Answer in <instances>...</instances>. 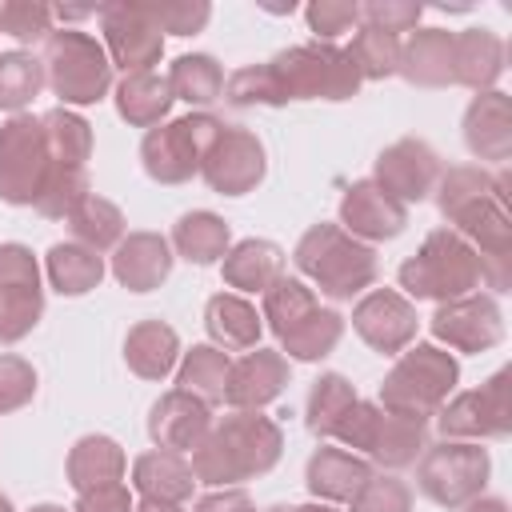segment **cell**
I'll return each mask as SVG.
<instances>
[{
  "label": "cell",
  "instance_id": "1",
  "mask_svg": "<svg viewBox=\"0 0 512 512\" xmlns=\"http://www.w3.org/2000/svg\"><path fill=\"white\" fill-rule=\"evenodd\" d=\"M436 208L456 236H464L476 256L484 284L492 292L512 288V216H508V176L480 164H456L436 180Z\"/></svg>",
  "mask_w": 512,
  "mask_h": 512
},
{
  "label": "cell",
  "instance_id": "2",
  "mask_svg": "<svg viewBox=\"0 0 512 512\" xmlns=\"http://www.w3.org/2000/svg\"><path fill=\"white\" fill-rule=\"evenodd\" d=\"M284 456V432L264 412H228L192 448V476L208 488H236L268 476Z\"/></svg>",
  "mask_w": 512,
  "mask_h": 512
},
{
  "label": "cell",
  "instance_id": "3",
  "mask_svg": "<svg viewBox=\"0 0 512 512\" xmlns=\"http://www.w3.org/2000/svg\"><path fill=\"white\" fill-rule=\"evenodd\" d=\"M292 260L296 268L320 288V296L328 300H352V296H364V288H372L376 280V248L348 236L340 224H312L296 248H292Z\"/></svg>",
  "mask_w": 512,
  "mask_h": 512
},
{
  "label": "cell",
  "instance_id": "4",
  "mask_svg": "<svg viewBox=\"0 0 512 512\" xmlns=\"http://www.w3.org/2000/svg\"><path fill=\"white\" fill-rule=\"evenodd\" d=\"M400 280V296H412V300H436V304H448V300H460L468 292H480L484 284V272H480V256L476 248L456 236L452 228H436L424 236V244L400 264L396 272Z\"/></svg>",
  "mask_w": 512,
  "mask_h": 512
},
{
  "label": "cell",
  "instance_id": "5",
  "mask_svg": "<svg viewBox=\"0 0 512 512\" xmlns=\"http://www.w3.org/2000/svg\"><path fill=\"white\" fill-rule=\"evenodd\" d=\"M332 436L344 448H352L356 456H364L368 464H376L380 472H400V468L416 464L420 452L432 444L428 420L388 412L376 400H356Z\"/></svg>",
  "mask_w": 512,
  "mask_h": 512
},
{
  "label": "cell",
  "instance_id": "6",
  "mask_svg": "<svg viewBox=\"0 0 512 512\" xmlns=\"http://www.w3.org/2000/svg\"><path fill=\"white\" fill-rule=\"evenodd\" d=\"M44 84L60 96V108H84L108 96L112 88V60L92 32L80 28H52L40 52Z\"/></svg>",
  "mask_w": 512,
  "mask_h": 512
},
{
  "label": "cell",
  "instance_id": "7",
  "mask_svg": "<svg viewBox=\"0 0 512 512\" xmlns=\"http://www.w3.org/2000/svg\"><path fill=\"white\" fill-rule=\"evenodd\" d=\"M460 384V364L452 352H444L440 344H408L400 352V360L388 368L376 404L400 416H420L432 420L440 412V404L456 392Z\"/></svg>",
  "mask_w": 512,
  "mask_h": 512
},
{
  "label": "cell",
  "instance_id": "8",
  "mask_svg": "<svg viewBox=\"0 0 512 512\" xmlns=\"http://www.w3.org/2000/svg\"><path fill=\"white\" fill-rule=\"evenodd\" d=\"M264 64L272 72L280 104H288V100H352L364 84L352 56L344 48L320 44V40L292 44Z\"/></svg>",
  "mask_w": 512,
  "mask_h": 512
},
{
  "label": "cell",
  "instance_id": "9",
  "mask_svg": "<svg viewBox=\"0 0 512 512\" xmlns=\"http://www.w3.org/2000/svg\"><path fill=\"white\" fill-rule=\"evenodd\" d=\"M488 476H492V460L488 448H480L476 440H440L428 444L416 460V488L448 512L484 496Z\"/></svg>",
  "mask_w": 512,
  "mask_h": 512
},
{
  "label": "cell",
  "instance_id": "10",
  "mask_svg": "<svg viewBox=\"0 0 512 512\" xmlns=\"http://www.w3.org/2000/svg\"><path fill=\"white\" fill-rule=\"evenodd\" d=\"M224 120L212 116V112H188V116H176V120H164L156 128L144 132L140 140V164L148 172V180L156 184H184L200 172V160H204V148L208 140L216 136Z\"/></svg>",
  "mask_w": 512,
  "mask_h": 512
},
{
  "label": "cell",
  "instance_id": "11",
  "mask_svg": "<svg viewBox=\"0 0 512 512\" xmlns=\"http://www.w3.org/2000/svg\"><path fill=\"white\" fill-rule=\"evenodd\" d=\"M52 172V152L40 128V116L16 112L0 124V200L4 204H36L44 180Z\"/></svg>",
  "mask_w": 512,
  "mask_h": 512
},
{
  "label": "cell",
  "instance_id": "12",
  "mask_svg": "<svg viewBox=\"0 0 512 512\" xmlns=\"http://www.w3.org/2000/svg\"><path fill=\"white\" fill-rule=\"evenodd\" d=\"M512 368L492 372L480 388L452 392L440 412L436 428L444 440H500L512 432Z\"/></svg>",
  "mask_w": 512,
  "mask_h": 512
},
{
  "label": "cell",
  "instance_id": "13",
  "mask_svg": "<svg viewBox=\"0 0 512 512\" xmlns=\"http://www.w3.org/2000/svg\"><path fill=\"white\" fill-rule=\"evenodd\" d=\"M264 172H268L264 140L244 124H220L200 160L204 184L220 196H248V192H256Z\"/></svg>",
  "mask_w": 512,
  "mask_h": 512
},
{
  "label": "cell",
  "instance_id": "14",
  "mask_svg": "<svg viewBox=\"0 0 512 512\" xmlns=\"http://www.w3.org/2000/svg\"><path fill=\"white\" fill-rule=\"evenodd\" d=\"M96 20H100V32H104V52H108L112 68L132 76V72H152V64H160L164 32L156 28L148 4L112 0V4L96 8Z\"/></svg>",
  "mask_w": 512,
  "mask_h": 512
},
{
  "label": "cell",
  "instance_id": "15",
  "mask_svg": "<svg viewBox=\"0 0 512 512\" xmlns=\"http://www.w3.org/2000/svg\"><path fill=\"white\" fill-rule=\"evenodd\" d=\"M44 316L40 264L28 244H0V344L24 340Z\"/></svg>",
  "mask_w": 512,
  "mask_h": 512
},
{
  "label": "cell",
  "instance_id": "16",
  "mask_svg": "<svg viewBox=\"0 0 512 512\" xmlns=\"http://www.w3.org/2000/svg\"><path fill=\"white\" fill-rule=\"evenodd\" d=\"M352 328L356 336L380 352V356H400L408 344H416L420 332V316L416 304L408 296H400L396 288H372L356 300L352 308Z\"/></svg>",
  "mask_w": 512,
  "mask_h": 512
},
{
  "label": "cell",
  "instance_id": "17",
  "mask_svg": "<svg viewBox=\"0 0 512 512\" xmlns=\"http://www.w3.org/2000/svg\"><path fill=\"white\" fill-rule=\"evenodd\" d=\"M428 328L440 344H448L456 352H488L504 340V312H500L496 296L468 292L460 300L436 304Z\"/></svg>",
  "mask_w": 512,
  "mask_h": 512
},
{
  "label": "cell",
  "instance_id": "18",
  "mask_svg": "<svg viewBox=\"0 0 512 512\" xmlns=\"http://www.w3.org/2000/svg\"><path fill=\"white\" fill-rule=\"evenodd\" d=\"M372 180L396 200V204H420L432 196L436 180H440V156L428 140H416V136H404L396 144H388L380 156H376V172Z\"/></svg>",
  "mask_w": 512,
  "mask_h": 512
},
{
  "label": "cell",
  "instance_id": "19",
  "mask_svg": "<svg viewBox=\"0 0 512 512\" xmlns=\"http://www.w3.org/2000/svg\"><path fill=\"white\" fill-rule=\"evenodd\" d=\"M408 224V208L396 204L376 180H352L340 196V228L364 244L392 240Z\"/></svg>",
  "mask_w": 512,
  "mask_h": 512
},
{
  "label": "cell",
  "instance_id": "20",
  "mask_svg": "<svg viewBox=\"0 0 512 512\" xmlns=\"http://www.w3.org/2000/svg\"><path fill=\"white\" fill-rule=\"evenodd\" d=\"M288 388V356L272 348H248L228 368L224 404L232 412H260Z\"/></svg>",
  "mask_w": 512,
  "mask_h": 512
},
{
  "label": "cell",
  "instance_id": "21",
  "mask_svg": "<svg viewBox=\"0 0 512 512\" xmlns=\"http://www.w3.org/2000/svg\"><path fill=\"white\" fill-rule=\"evenodd\" d=\"M208 428H212V408L180 388H168L148 412V436L164 452H180V456L192 452Z\"/></svg>",
  "mask_w": 512,
  "mask_h": 512
},
{
  "label": "cell",
  "instance_id": "22",
  "mask_svg": "<svg viewBox=\"0 0 512 512\" xmlns=\"http://www.w3.org/2000/svg\"><path fill=\"white\" fill-rule=\"evenodd\" d=\"M464 144L476 160H508L512 156V100L508 92H476L464 108Z\"/></svg>",
  "mask_w": 512,
  "mask_h": 512
},
{
  "label": "cell",
  "instance_id": "23",
  "mask_svg": "<svg viewBox=\"0 0 512 512\" xmlns=\"http://www.w3.org/2000/svg\"><path fill=\"white\" fill-rule=\"evenodd\" d=\"M172 260H176V252L160 232H128L112 248V276L128 292H152L168 280Z\"/></svg>",
  "mask_w": 512,
  "mask_h": 512
},
{
  "label": "cell",
  "instance_id": "24",
  "mask_svg": "<svg viewBox=\"0 0 512 512\" xmlns=\"http://www.w3.org/2000/svg\"><path fill=\"white\" fill-rule=\"evenodd\" d=\"M376 468L348 448H316L304 464V484L320 504H348Z\"/></svg>",
  "mask_w": 512,
  "mask_h": 512
},
{
  "label": "cell",
  "instance_id": "25",
  "mask_svg": "<svg viewBox=\"0 0 512 512\" xmlns=\"http://www.w3.org/2000/svg\"><path fill=\"white\" fill-rule=\"evenodd\" d=\"M504 76V40L492 28H464L452 40V84L492 92Z\"/></svg>",
  "mask_w": 512,
  "mask_h": 512
},
{
  "label": "cell",
  "instance_id": "26",
  "mask_svg": "<svg viewBox=\"0 0 512 512\" xmlns=\"http://www.w3.org/2000/svg\"><path fill=\"white\" fill-rule=\"evenodd\" d=\"M452 40L456 32L448 28H416L400 44L396 76H404L416 88H448L452 84Z\"/></svg>",
  "mask_w": 512,
  "mask_h": 512
},
{
  "label": "cell",
  "instance_id": "27",
  "mask_svg": "<svg viewBox=\"0 0 512 512\" xmlns=\"http://www.w3.org/2000/svg\"><path fill=\"white\" fill-rule=\"evenodd\" d=\"M132 488L140 492V500L184 504V500H192L196 476H192L188 456H180V452H164V448H152V452H144V456H136V460H132Z\"/></svg>",
  "mask_w": 512,
  "mask_h": 512
},
{
  "label": "cell",
  "instance_id": "28",
  "mask_svg": "<svg viewBox=\"0 0 512 512\" xmlns=\"http://www.w3.org/2000/svg\"><path fill=\"white\" fill-rule=\"evenodd\" d=\"M204 328H208V336H212L216 348L248 352V348H260L264 320H260L256 304L244 300L240 292H216L204 304Z\"/></svg>",
  "mask_w": 512,
  "mask_h": 512
},
{
  "label": "cell",
  "instance_id": "29",
  "mask_svg": "<svg viewBox=\"0 0 512 512\" xmlns=\"http://www.w3.org/2000/svg\"><path fill=\"white\" fill-rule=\"evenodd\" d=\"M64 472H68V484L76 492H92V488H104V484H120L124 472H128V456L112 436L88 432L68 448Z\"/></svg>",
  "mask_w": 512,
  "mask_h": 512
},
{
  "label": "cell",
  "instance_id": "30",
  "mask_svg": "<svg viewBox=\"0 0 512 512\" xmlns=\"http://www.w3.org/2000/svg\"><path fill=\"white\" fill-rule=\"evenodd\" d=\"M180 360V336L164 320H140L124 336V364L140 380H164Z\"/></svg>",
  "mask_w": 512,
  "mask_h": 512
},
{
  "label": "cell",
  "instance_id": "31",
  "mask_svg": "<svg viewBox=\"0 0 512 512\" xmlns=\"http://www.w3.org/2000/svg\"><path fill=\"white\" fill-rule=\"evenodd\" d=\"M172 252L196 268H208V264H220L224 252L232 248V232H228V220L208 212V208H196V212H184L176 224H172Z\"/></svg>",
  "mask_w": 512,
  "mask_h": 512
},
{
  "label": "cell",
  "instance_id": "32",
  "mask_svg": "<svg viewBox=\"0 0 512 512\" xmlns=\"http://www.w3.org/2000/svg\"><path fill=\"white\" fill-rule=\"evenodd\" d=\"M220 276H224V284L236 288V292H264L272 280L284 276V252H280V244H272V240L248 236V240H240V244H232V248L224 252Z\"/></svg>",
  "mask_w": 512,
  "mask_h": 512
},
{
  "label": "cell",
  "instance_id": "33",
  "mask_svg": "<svg viewBox=\"0 0 512 512\" xmlns=\"http://www.w3.org/2000/svg\"><path fill=\"white\" fill-rule=\"evenodd\" d=\"M112 100H116L120 120H128L132 128H156V124L168 120L176 96L168 88V76H160V72H132V76H120Z\"/></svg>",
  "mask_w": 512,
  "mask_h": 512
},
{
  "label": "cell",
  "instance_id": "34",
  "mask_svg": "<svg viewBox=\"0 0 512 512\" xmlns=\"http://www.w3.org/2000/svg\"><path fill=\"white\" fill-rule=\"evenodd\" d=\"M44 272H48V284L60 292V296H84L92 288H100L104 280V256L68 240V244H52L48 256H44Z\"/></svg>",
  "mask_w": 512,
  "mask_h": 512
},
{
  "label": "cell",
  "instance_id": "35",
  "mask_svg": "<svg viewBox=\"0 0 512 512\" xmlns=\"http://www.w3.org/2000/svg\"><path fill=\"white\" fill-rule=\"evenodd\" d=\"M228 368H232V356H228L224 348H216V344H192V348L180 356L176 388L200 396L208 408H212V404H224Z\"/></svg>",
  "mask_w": 512,
  "mask_h": 512
},
{
  "label": "cell",
  "instance_id": "36",
  "mask_svg": "<svg viewBox=\"0 0 512 512\" xmlns=\"http://www.w3.org/2000/svg\"><path fill=\"white\" fill-rule=\"evenodd\" d=\"M168 88H172L176 100H184L192 108H208L224 96V68L208 52L176 56L172 68H168Z\"/></svg>",
  "mask_w": 512,
  "mask_h": 512
},
{
  "label": "cell",
  "instance_id": "37",
  "mask_svg": "<svg viewBox=\"0 0 512 512\" xmlns=\"http://www.w3.org/2000/svg\"><path fill=\"white\" fill-rule=\"evenodd\" d=\"M340 336H344V316L336 312V308H312L304 320H296L284 336H280V352H288L292 360H304V364H312V360H324L336 344H340Z\"/></svg>",
  "mask_w": 512,
  "mask_h": 512
},
{
  "label": "cell",
  "instance_id": "38",
  "mask_svg": "<svg viewBox=\"0 0 512 512\" xmlns=\"http://www.w3.org/2000/svg\"><path fill=\"white\" fill-rule=\"evenodd\" d=\"M68 232H72L76 244H84L92 252H108V248H116L124 240V212L112 200L88 192L76 204V212L68 216Z\"/></svg>",
  "mask_w": 512,
  "mask_h": 512
},
{
  "label": "cell",
  "instance_id": "39",
  "mask_svg": "<svg viewBox=\"0 0 512 512\" xmlns=\"http://www.w3.org/2000/svg\"><path fill=\"white\" fill-rule=\"evenodd\" d=\"M356 388L348 376L340 372H320L308 388V404H304V424L312 436H332L336 424L348 416V408L356 404Z\"/></svg>",
  "mask_w": 512,
  "mask_h": 512
},
{
  "label": "cell",
  "instance_id": "40",
  "mask_svg": "<svg viewBox=\"0 0 512 512\" xmlns=\"http://www.w3.org/2000/svg\"><path fill=\"white\" fill-rule=\"evenodd\" d=\"M40 128H44L52 164L88 168V156H92V124L80 112H72V108H48L40 116Z\"/></svg>",
  "mask_w": 512,
  "mask_h": 512
},
{
  "label": "cell",
  "instance_id": "41",
  "mask_svg": "<svg viewBox=\"0 0 512 512\" xmlns=\"http://www.w3.org/2000/svg\"><path fill=\"white\" fill-rule=\"evenodd\" d=\"M44 88V68H40V56L24 52V48H12V52H0V108L4 112H24Z\"/></svg>",
  "mask_w": 512,
  "mask_h": 512
},
{
  "label": "cell",
  "instance_id": "42",
  "mask_svg": "<svg viewBox=\"0 0 512 512\" xmlns=\"http://www.w3.org/2000/svg\"><path fill=\"white\" fill-rule=\"evenodd\" d=\"M260 296H264L260 320H264L276 336H284L296 320H304V316L316 308V292H312L304 280H296V276H280V280H272Z\"/></svg>",
  "mask_w": 512,
  "mask_h": 512
},
{
  "label": "cell",
  "instance_id": "43",
  "mask_svg": "<svg viewBox=\"0 0 512 512\" xmlns=\"http://www.w3.org/2000/svg\"><path fill=\"white\" fill-rule=\"evenodd\" d=\"M344 52L352 56L360 80H388L400 68V36L380 32V28H368V24L356 28V36H352V44Z\"/></svg>",
  "mask_w": 512,
  "mask_h": 512
},
{
  "label": "cell",
  "instance_id": "44",
  "mask_svg": "<svg viewBox=\"0 0 512 512\" xmlns=\"http://www.w3.org/2000/svg\"><path fill=\"white\" fill-rule=\"evenodd\" d=\"M88 168H68V164H52L40 196H36V212L44 220H68L76 212V204L88 196Z\"/></svg>",
  "mask_w": 512,
  "mask_h": 512
},
{
  "label": "cell",
  "instance_id": "45",
  "mask_svg": "<svg viewBox=\"0 0 512 512\" xmlns=\"http://www.w3.org/2000/svg\"><path fill=\"white\" fill-rule=\"evenodd\" d=\"M348 512H412V488L396 472H372L348 500Z\"/></svg>",
  "mask_w": 512,
  "mask_h": 512
},
{
  "label": "cell",
  "instance_id": "46",
  "mask_svg": "<svg viewBox=\"0 0 512 512\" xmlns=\"http://www.w3.org/2000/svg\"><path fill=\"white\" fill-rule=\"evenodd\" d=\"M220 100H228L232 108H256V104L284 108L280 96H276V84H272L268 64H244L232 76H224V96Z\"/></svg>",
  "mask_w": 512,
  "mask_h": 512
},
{
  "label": "cell",
  "instance_id": "47",
  "mask_svg": "<svg viewBox=\"0 0 512 512\" xmlns=\"http://www.w3.org/2000/svg\"><path fill=\"white\" fill-rule=\"evenodd\" d=\"M0 32L20 40V44H36L48 40L52 32V8L40 0H8L0 4Z\"/></svg>",
  "mask_w": 512,
  "mask_h": 512
},
{
  "label": "cell",
  "instance_id": "48",
  "mask_svg": "<svg viewBox=\"0 0 512 512\" xmlns=\"http://www.w3.org/2000/svg\"><path fill=\"white\" fill-rule=\"evenodd\" d=\"M308 32H316L320 44H332L336 36L360 28V4L356 0H312L304 8Z\"/></svg>",
  "mask_w": 512,
  "mask_h": 512
},
{
  "label": "cell",
  "instance_id": "49",
  "mask_svg": "<svg viewBox=\"0 0 512 512\" xmlns=\"http://www.w3.org/2000/svg\"><path fill=\"white\" fill-rule=\"evenodd\" d=\"M148 12H152L160 32L196 36V32H204V24L212 16V4L208 0H160V4H148Z\"/></svg>",
  "mask_w": 512,
  "mask_h": 512
},
{
  "label": "cell",
  "instance_id": "50",
  "mask_svg": "<svg viewBox=\"0 0 512 512\" xmlns=\"http://www.w3.org/2000/svg\"><path fill=\"white\" fill-rule=\"evenodd\" d=\"M420 16H424V4H416V0H368V4H360V24L392 32V36L416 32Z\"/></svg>",
  "mask_w": 512,
  "mask_h": 512
},
{
  "label": "cell",
  "instance_id": "51",
  "mask_svg": "<svg viewBox=\"0 0 512 512\" xmlns=\"http://www.w3.org/2000/svg\"><path fill=\"white\" fill-rule=\"evenodd\" d=\"M36 396V368L24 356H0V416L24 408Z\"/></svg>",
  "mask_w": 512,
  "mask_h": 512
},
{
  "label": "cell",
  "instance_id": "52",
  "mask_svg": "<svg viewBox=\"0 0 512 512\" xmlns=\"http://www.w3.org/2000/svg\"><path fill=\"white\" fill-rule=\"evenodd\" d=\"M132 508H136V500L120 480V484H104V488H92V492H76L72 512H132Z\"/></svg>",
  "mask_w": 512,
  "mask_h": 512
},
{
  "label": "cell",
  "instance_id": "53",
  "mask_svg": "<svg viewBox=\"0 0 512 512\" xmlns=\"http://www.w3.org/2000/svg\"><path fill=\"white\" fill-rule=\"evenodd\" d=\"M192 512H256V500L244 488H216L192 504Z\"/></svg>",
  "mask_w": 512,
  "mask_h": 512
},
{
  "label": "cell",
  "instance_id": "54",
  "mask_svg": "<svg viewBox=\"0 0 512 512\" xmlns=\"http://www.w3.org/2000/svg\"><path fill=\"white\" fill-rule=\"evenodd\" d=\"M464 512H508V504L500 496H476L472 504H464Z\"/></svg>",
  "mask_w": 512,
  "mask_h": 512
},
{
  "label": "cell",
  "instance_id": "55",
  "mask_svg": "<svg viewBox=\"0 0 512 512\" xmlns=\"http://www.w3.org/2000/svg\"><path fill=\"white\" fill-rule=\"evenodd\" d=\"M268 512H340V508H332V504H272Z\"/></svg>",
  "mask_w": 512,
  "mask_h": 512
},
{
  "label": "cell",
  "instance_id": "56",
  "mask_svg": "<svg viewBox=\"0 0 512 512\" xmlns=\"http://www.w3.org/2000/svg\"><path fill=\"white\" fill-rule=\"evenodd\" d=\"M132 512H184V504H164V500H140Z\"/></svg>",
  "mask_w": 512,
  "mask_h": 512
},
{
  "label": "cell",
  "instance_id": "57",
  "mask_svg": "<svg viewBox=\"0 0 512 512\" xmlns=\"http://www.w3.org/2000/svg\"><path fill=\"white\" fill-rule=\"evenodd\" d=\"M32 512H72V508H60V504H36Z\"/></svg>",
  "mask_w": 512,
  "mask_h": 512
},
{
  "label": "cell",
  "instance_id": "58",
  "mask_svg": "<svg viewBox=\"0 0 512 512\" xmlns=\"http://www.w3.org/2000/svg\"><path fill=\"white\" fill-rule=\"evenodd\" d=\"M0 512H16V508H12V500H8L4 492H0Z\"/></svg>",
  "mask_w": 512,
  "mask_h": 512
}]
</instances>
